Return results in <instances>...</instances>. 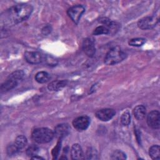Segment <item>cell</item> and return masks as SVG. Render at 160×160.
Instances as JSON below:
<instances>
[{
    "label": "cell",
    "mask_w": 160,
    "mask_h": 160,
    "mask_svg": "<svg viewBox=\"0 0 160 160\" xmlns=\"http://www.w3.org/2000/svg\"><path fill=\"white\" fill-rule=\"evenodd\" d=\"M32 11V6L29 4L22 3L14 5L1 14V25L11 26L26 21L30 17Z\"/></svg>",
    "instance_id": "cell-1"
},
{
    "label": "cell",
    "mask_w": 160,
    "mask_h": 160,
    "mask_svg": "<svg viewBox=\"0 0 160 160\" xmlns=\"http://www.w3.org/2000/svg\"><path fill=\"white\" fill-rule=\"evenodd\" d=\"M54 136V131L48 128H36L31 134L32 140L39 144L49 142L53 139Z\"/></svg>",
    "instance_id": "cell-2"
},
{
    "label": "cell",
    "mask_w": 160,
    "mask_h": 160,
    "mask_svg": "<svg viewBox=\"0 0 160 160\" xmlns=\"http://www.w3.org/2000/svg\"><path fill=\"white\" fill-rule=\"evenodd\" d=\"M126 58V52L119 46L111 48L106 54L104 63L107 65H114L122 61Z\"/></svg>",
    "instance_id": "cell-3"
},
{
    "label": "cell",
    "mask_w": 160,
    "mask_h": 160,
    "mask_svg": "<svg viewBox=\"0 0 160 160\" xmlns=\"http://www.w3.org/2000/svg\"><path fill=\"white\" fill-rule=\"evenodd\" d=\"M24 73L21 70H17L11 73L8 79L1 86V90L2 92H7L12 89L14 88L18 84L19 81H21L24 77Z\"/></svg>",
    "instance_id": "cell-4"
},
{
    "label": "cell",
    "mask_w": 160,
    "mask_h": 160,
    "mask_svg": "<svg viewBox=\"0 0 160 160\" xmlns=\"http://www.w3.org/2000/svg\"><path fill=\"white\" fill-rule=\"evenodd\" d=\"M85 12V8L82 5H74L69 8L67 11L68 16L76 24H78L82 14Z\"/></svg>",
    "instance_id": "cell-5"
},
{
    "label": "cell",
    "mask_w": 160,
    "mask_h": 160,
    "mask_svg": "<svg viewBox=\"0 0 160 160\" xmlns=\"http://www.w3.org/2000/svg\"><path fill=\"white\" fill-rule=\"evenodd\" d=\"M158 22V18L156 16H147L139 20L138 26L141 29H149L154 28Z\"/></svg>",
    "instance_id": "cell-6"
},
{
    "label": "cell",
    "mask_w": 160,
    "mask_h": 160,
    "mask_svg": "<svg viewBox=\"0 0 160 160\" xmlns=\"http://www.w3.org/2000/svg\"><path fill=\"white\" fill-rule=\"evenodd\" d=\"M147 123L149 127L158 129L160 127V113L157 110L151 111L147 116Z\"/></svg>",
    "instance_id": "cell-7"
},
{
    "label": "cell",
    "mask_w": 160,
    "mask_h": 160,
    "mask_svg": "<svg viewBox=\"0 0 160 160\" xmlns=\"http://www.w3.org/2000/svg\"><path fill=\"white\" fill-rule=\"evenodd\" d=\"M90 124V118L88 116H81L75 118L72 121L74 128L79 131L86 130Z\"/></svg>",
    "instance_id": "cell-8"
},
{
    "label": "cell",
    "mask_w": 160,
    "mask_h": 160,
    "mask_svg": "<svg viewBox=\"0 0 160 160\" xmlns=\"http://www.w3.org/2000/svg\"><path fill=\"white\" fill-rule=\"evenodd\" d=\"M26 61L31 64H39L44 60V56L38 51H26L24 53Z\"/></svg>",
    "instance_id": "cell-9"
},
{
    "label": "cell",
    "mask_w": 160,
    "mask_h": 160,
    "mask_svg": "<svg viewBox=\"0 0 160 160\" xmlns=\"http://www.w3.org/2000/svg\"><path fill=\"white\" fill-rule=\"evenodd\" d=\"M115 114V110L110 108H106L98 110L95 114L96 118L102 121H109L114 116Z\"/></svg>",
    "instance_id": "cell-10"
},
{
    "label": "cell",
    "mask_w": 160,
    "mask_h": 160,
    "mask_svg": "<svg viewBox=\"0 0 160 160\" xmlns=\"http://www.w3.org/2000/svg\"><path fill=\"white\" fill-rule=\"evenodd\" d=\"M82 49L84 53L89 57H93L96 52L94 41L90 38L85 39L82 44Z\"/></svg>",
    "instance_id": "cell-11"
},
{
    "label": "cell",
    "mask_w": 160,
    "mask_h": 160,
    "mask_svg": "<svg viewBox=\"0 0 160 160\" xmlns=\"http://www.w3.org/2000/svg\"><path fill=\"white\" fill-rule=\"evenodd\" d=\"M70 130V128L68 124L62 123L60 124H58L54 131V136L61 139L62 138L67 136L69 134Z\"/></svg>",
    "instance_id": "cell-12"
},
{
    "label": "cell",
    "mask_w": 160,
    "mask_h": 160,
    "mask_svg": "<svg viewBox=\"0 0 160 160\" xmlns=\"http://www.w3.org/2000/svg\"><path fill=\"white\" fill-rule=\"evenodd\" d=\"M71 154L72 159L80 160L84 159V154L82 148L79 144H74L71 149Z\"/></svg>",
    "instance_id": "cell-13"
},
{
    "label": "cell",
    "mask_w": 160,
    "mask_h": 160,
    "mask_svg": "<svg viewBox=\"0 0 160 160\" xmlns=\"http://www.w3.org/2000/svg\"><path fill=\"white\" fill-rule=\"evenodd\" d=\"M67 84L68 81L66 80H56L51 82L48 84V88L50 91H57L65 87Z\"/></svg>",
    "instance_id": "cell-14"
},
{
    "label": "cell",
    "mask_w": 160,
    "mask_h": 160,
    "mask_svg": "<svg viewBox=\"0 0 160 160\" xmlns=\"http://www.w3.org/2000/svg\"><path fill=\"white\" fill-rule=\"evenodd\" d=\"M146 108L143 105H138L133 109V114L138 120H142L146 115Z\"/></svg>",
    "instance_id": "cell-15"
},
{
    "label": "cell",
    "mask_w": 160,
    "mask_h": 160,
    "mask_svg": "<svg viewBox=\"0 0 160 160\" xmlns=\"http://www.w3.org/2000/svg\"><path fill=\"white\" fill-rule=\"evenodd\" d=\"M50 79V75L46 71H39L35 75V80L38 83H45Z\"/></svg>",
    "instance_id": "cell-16"
},
{
    "label": "cell",
    "mask_w": 160,
    "mask_h": 160,
    "mask_svg": "<svg viewBox=\"0 0 160 160\" xmlns=\"http://www.w3.org/2000/svg\"><path fill=\"white\" fill-rule=\"evenodd\" d=\"M149 156L155 160L159 159L160 158V148L158 144L152 145L149 149Z\"/></svg>",
    "instance_id": "cell-17"
},
{
    "label": "cell",
    "mask_w": 160,
    "mask_h": 160,
    "mask_svg": "<svg viewBox=\"0 0 160 160\" xmlns=\"http://www.w3.org/2000/svg\"><path fill=\"white\" fill-rule=\"evenodd\" d=\"M27 143H28L27 138L23 135H19L17 136L14 142V144L19 150H21L22 149H23L27 145Z\"/></svg>",
    "instance_id": "cell-18"
},
{
    "label": "cell",
    "mask_w": 160,
    "mask_h": 160,
    "mask_svg": "<svg viewBox=\"0 0 160 160\" xmlns=\"http://www.w3.org/2000/svg\"><path fill=\"white\" fill-rule=\"evenodd\" d=\"M146 42V39L142 38H136L130 39L128 42L129 46H135V47H140L142 46Z\"/></svg>",
    "instance_id": "cell-19"
},
{
    "label": "cell",
    "mask_w": 160,
    "mask_h": 160,
    "mask_svg": "<svg viewBox=\"0 0 160 160\" xmlns=\"http://www.w3.org/2000/svg\"><path fill=\"white\" fill-rule=\"evenodd\" d=\"M19 149L16 146V145L13 143H11L9 144L6 148V152L8 156H12L16 155L19 152Z\"/></svg>",
    "instance_id": "cell-20"
},
{
    "label": "cell",
    "mask_w": 160,
    "mask_h": 160,
    "mask_svg": "<svg viewBox=\"0 0 160 160\" xmlns=\"http://www.w3.org/2000/svg\"><path fill=\"white\" fill-rule=\"evenodd\" d=\"M38 152H39V148L38 146L34 144H32L29 146L26 149V154L30 158H32L37 155Z\"/></svg>",
    "instance_id": "cell-21"
},
{
    "label": "cell",
    "mask_w": 160,
    "mask_h": 160,
    "mask_svg": "<svg viewBox=\"0 0 160 160\" xmlns=\"http://www.w3.org/2000/svg\"><path fill=\"white\" fill-rule=\"evenodd\" d=\"M86 159H98V152L93 148H89L86 153Z\"/></svg>",
    "instance_id": "cell-22"
},
{
    "label": "cell",
    "mask_w": 160,
    "mask_h": 160,
    "mask_svg": "<svg viewBox=\"0 0 160 160\" xmlns=\"http://www.w3.org/2000/svg\"><path fill=\"white\" fill-rule=\"evenodd\" d=\"M111 158L113 160H114V159H118V160L126 159V154L124 152H123L122 151H121V150H116L112 153Z\"/></svg>",
    "instance_id": "cell-23"
},
{
    "label": "cell",
    "mask_w": 160,
    "mask_h": 160,
    "mask_svg": "<svg viewBox=\"0 0 160 160\" xmlns=\"http://www.w3.org/2000/svg\"><path fill=\"white\" fill-rule=\"evenodd\" d=\"M121 122L123 126H128L131 122V115L128 111L124 112L121 117Z\"/></svg>",
    "instance_id": "cell-24"
},
{
    "label": "cell",
    "mask_w": 160,
    "mask_h": 160,
    "mask_svg": "<svg viewBox=\"0 0 160 160\" xmlns=\"http://www.w3.org/2000/svg\"><path fill=\"white\" fill-rule=\"evenodd\" d=\"M109 29L105 26H99L97 27L93 31L94 35H100V34H109Z\"/></svg>",
    "instance_id": "cell-25"
},
{
    "label": "cell",
    "mask_w": 160,
    "mask_h": 160,
    "mask_svg": "<svg viewBox=\"0 0 160 160\" xmlns=\"http://www.w3.org/2000/svg\"><path fill=\"white\" fill-rule=\"evenodd\" d=\"M44 60L49 66H56V64H57V61L51 56L44 57Z\"/></svg>",
    "instance_id": "cell-26"
},
{
    "label": "cell",
    "mask_w": 160,
    "mask_h": 160,
    "mask_svg": "<svg viewBox=\"0 0 160 160\" xmlns=\"http://www.w3.org/2000/svg\"><path fill=\"white\" fill-rule=\"evenodd\" d=\"M31 158L32 159H43L42 158H41L40 156H38V155H36V156H33V157H32Z\"/></svg>",
    "instance_id": "cell-27"
}]
</instances>
